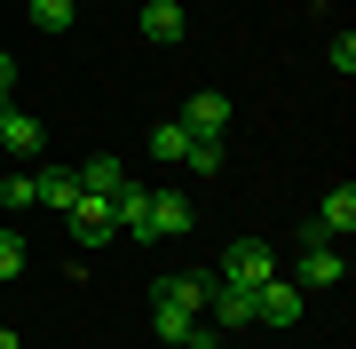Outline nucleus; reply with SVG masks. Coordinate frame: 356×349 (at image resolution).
Listing matches in <instances>:
<instances>
[{"label": "nucleus", "mask_w": 356, "mask_h": 349, "mask_svg": "<svg viewBox=\"0 0 356 349\" xmlns=\"http://www.w3.org/2000/svg\"><path fill=\"white\" fill-rule=\"evenodd\" d=\"M198 302H206V270L159 278V286H151V334H159V341H191V334H198Z\"/></svg>", "instance_id": "f257e3e1"}, {"label": "nucleus", "mask_w": 356, "mask_h": 349, "mask_svg": "<svg viewBox=\"0 0 356 349\" xmlns=\"http://www.w3.org/2000/svg\"><path fill=\"white\" fill-rule=\"evenodd\" d=\"M214 278H229V286H245V294H254L261 278H277V246H269V238H229V254H222Z\"/></svg>", "instance_id": "f03ea898"}, {"label": "nucleus", "mask_w": 356, "mask_h": 349, "mask_svg": "<svg viewBox=\"0 0 356 349\" xmlns=\"http://www.w3.org/2000/svg\"><path fill=\"white\" fill-rule=\"evenodd\" d=\"M301 310H309V302H301L293 278H261V286H254V318H261V325H301Z\"/></svg>", "instance_id": "7ed1b4c3"}, {"label": "nucleus", "mask_w": 356, "mask_h": 349, "mask_svg": "<svg viewBox=\"0 0 356 349\" xmlns=\"http://www.w3.org/2000/svg\"><path fill=\"white\" fill-rule=\"evenodd\" d=\"M72 238H88V246H111V238H119V215H111V199L79 191V199H72Z\"/></svg>", "instance_id": "20e7f679"}, {"label": "nucleus", "mask_w": 356, "mask_h": 349, "mask_svg": "<svg viewBox=\"0 0 356 349\" xmlns=\"http://www.w3.org/2000/svg\"><path fill=\"white\" fill-rule=\"evenodd\" d=\"M348 278V262H341V246H301V278H293V286H301V294H325V286H341Z\"/></svg>", "instance_id": "39448f33"}, {"label": "nucleus", "mask_w": 356, "mask_h": 349, "mask_svg": "<svg viewBox=\"0 0 356 349\" xmlns=\"http://www.w3.org/2000/svg\"><path fill=\"white\" fill-rule=\"evenodd\" d=\"M198 310H214V325H254V294L206 270V302H198Z\"/></svg>", "instance_id": "423d86ee"}, {"label": "nucleus", "mask_w": 356, "mask_h": 349, "mask_svg": "<svg viewBox=\"0 0 356 349\" xmlns=\"http://www.w3.org/2000/svg\"><path fill=\"white\" fill-rule=\"evenodd\" d=\"M111 215H119V238H151V191H143L135 175L111 191Z\"/></svg>", "instance_id": "0eeeda50"}, {"label": "nucleus", "mask_w": 356, "mask_h": 349, "mask_svg": "<svg viewBox=\"0 0 356 349\" xmlns=\"http://www.w3.org/2000/svg\"><path fill=\"white\" fill-rule=\"evenodd\" d=\"M182 32H191V16H182V0H143V40H151V48H175Z\"/></svg>", "instance_id": "6e6552de"}, {"label": "nucleus", "mask_w": 356, "mask_h": 349, "mask_svg": "<svg viewBox=\"0 0 356 349\" xmlns=\"http://www.w3.org/2000/svg\"><path fill=\"white\" fill-rule=\"evenodd\" d=\"M40 143H48V135H40V119H32L24 104H0V151H16V159H32Z\"/></svg>", "instance_id": "1a4fd4ad"}, {"label": "nucleus", "mask_w": 356, "mask_h": 349, "mask_svg": "<svg viewBox=\"0 0 356 349\" xmlns=\"http://www.w3.org/2000/svg\"><path fill=\"white\" fill-rule=\"evenodd\" d=\"M191 199H182V191H151V238H182V231H191Z\"/></svg>", "instance_id": "9d476101"}, {"label": "nucleus", "mask_w": 356, "mask_h": 349, "mask_svg": "<svg viewBox=\"0 0 356 349\" xmlns=\"http://www.w3.org/2000/svg\"><path fill=\"white\" fill-rule=\"evenodd\" d=\"M182 127H191V135H222L229 127V95H214V88L191 95V104H182Z\"/></svg>", "instance_id": "9b49d317"}, {"label": "nucleus", "mask_w": 356, "mask_h": 349, "mask_svg": "<svg viewBox=\"0 0 356 349\" xmlns=\"http://www.w3.org/2000/svg\"><path fill=\"white\" fill-rule=\"evenodd\" d=\"M317 222H325V238H348V231H356V191H348V183H341V191H325Z\"/></svg>", "instance_id": "f8f14e48"}, {"label": "nucleus", "mask_w": 356, "mask_h": 349, "mask_svg": "<svg viewBox=\"0 0 356 349\" xmlns=\"http://www.w3.org/2000/svg\"><path fill=\"white\" fill-rule=\"evenodd\" d=\"M72 199H79V175H72V167H40V207L72 215Z\"/></svg>", "instance_id": "ddd939ff"}, {"label": "nucleus", "mask_w": 356, "mask_h": 349, "mask_svg": "<svg viewBox=\"0 0 356 349\" xmlns=\"http://www.w3.org/2000/svg\"><path fill=\"white\" fill-rule=\"evenodd\" d=\"M79 175V191H95V199H111L119 183H127V167H119V159H88V167H72Z\"/></svg>", "instance_id": "4468645a"}, {"label": "nucleus", "mask_w": 356, "mask_h": 349, "mask_svg": "<svg viewBox=\"0 0 356 349\" xmlns=\"http://www.w3.org/2000/svg\"><path fill=\"white\" fill-rule=\"evenodd\" d=\"M182 167H191V175H222V135H191Z\"/></svg>", "instance_id": "2eb2a0df"}, {"label": "nucleus", "mask_w": 356, "mask_h": 349, "mask_svg": "<svg viewBox=\"0 0 356 349\" xmlns=\"http://www.w3.org/2000/svg\"><path fill=\"white\" fill-rule=\"evenodd\" d=\"M151 151L159 159H182V151H191V127H182V119H159V127H151Z\"/></svg>", "instance_id": "dca6fc26"}, {"label": "nucleus", "mask_w": 356, "mask_h": 349, "mask_svg": "<svg viewBox=\"0 0 356 349\" xmlns=\"http://www.w3.org/2000/svg\"><path fill=\"white\" fill-rule=\"evenodd\" d=\"M72 16H79L72 0H32V24L40 32H72Z\"/></svg>", "instance_id": "f3484780"}, {"label": "nucleus", "mask_w": 356, "mask_h": 349, "mask_svg": "<svg viewBox=\"0 0 356 349\" xmlns=\"http://www.w3.org/2000/svg\"><path fill=\"white\" fill-rule=\"evenodd\" d=\"M0 199H8V207H40V175H8Z\"/></svg>", "instance_id": "a211bd4d"}, {"label": "nucleus", "mask_w": 356, "mask_h": 349, "mask_svg": "<svg viewBox=\"0 0 356 349\" xmlns=\"http://www.w3.org/2000/svg\"><path fill=\"white\" fill-rule=\"evenodd\" d=\"M0 278H24V238L0 231Z\"/></svg>", "instance_id": "6ab92c4d"}, {"label": "nucleus", "mask_w": 356, "mask_h": 349, "mask_svg": "<svg viewBox=\"0 0 356 349\" xmlns=\"http://www.w3.org/2000/svg\"><path fill=\"white\" fill-rule=\"evenodd\" d=\"M332 72H341V79L356 72V32H341V40H332Z\"/></svg>", "instance_id": "aec40b11"}, {"label": "nucleus", "mask_w": 356, "mask_h": 349, "mask_svg": "<svg viewBox=\"0 0 356 349\" xmlns=\"http://www.w3.org/2000/svg\"><path fill=\"white\" fill-rule=\"evenodd\" d=\"M0 104H16V56L0 48Z\"/></svg>", "instance_id": "412c9836"}, {"label": "nucleus", "mask_w": 356, "mask_h": 349, "mask_svg": "<svg viewBox=\"0 0 356 349\" xmlns=\"http://www.w3.org/2000/svg\"><path fill=\"white\" fill-rule=\"evenodd\" d=\"M182 349H222V341H214V334H191V341H182Z\"/></svg>", "instance_id": "4be33fe9"}, {"label": "nucleus", "mask_w": 356, "mask_h": 349, "mask_svg": "<svg viewBox=\"0 0 356 349\" xmlns=\"http://www.w3.org/2000/svg\"><path fill=\"white\" fill-rule=\"evenodd\" d=\"M0 349H24V341H16V334H8V325H0Z\"/></svg>", "instance_id": "5701e85b"}]
</instances>
